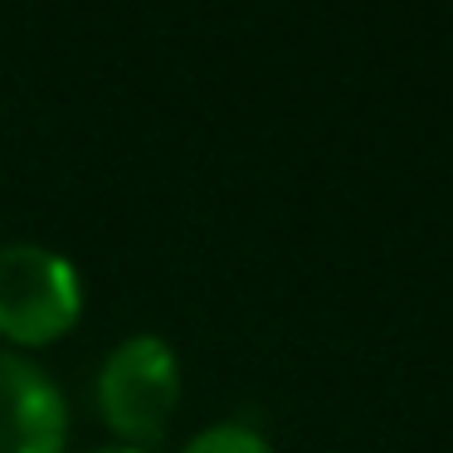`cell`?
Returning a JSON list of instances; mask_svg holds the SVG:
<instances>
[{
	"label": "cell",
	"mask_w": 453,
	"mask_h": 453,
	"mask_svg": "<svg viewBox=\"0 0 453 453\" xmlns=\"http://www.w3.org/2000/svg\"><path fill=\"white\" fill-rule=\"evenodd\" d=\"M83 307L79 268L50 244L15 239L0 244V332L11 342L40 346L69 332Z\"/></svg>",
	"instance_id": "2"
},
{
	"label": "cell",
	"mask_w": 453,
	"mask_h": 453,
	"mask_svg": "<svg viewBox=\"0 0 453 453\" xmlns=\"http://www.w3.org/2000/svg\"><path fill=\"white\" fill-rule=\"evenodd\" d=\"M93 453H142V449H127V443H112V449H93Z\"/></svg>",
	"instance_id": "5"
},
{
	"label": "cell",
	"mask_w": 453,
	"mask_h": 453,
	"mask_svg": "<svg viewBox=\"0 0 453 453\" xmlns=\"http://www.w3.org/2000/svg\"><path fill=\"white\" fill-rule=\"evenodd\" d=\"M180 453H273V443H268L258 429H249V424L225 419V424H210V429H200Z\"/></svg>",
	"instance_id": "4"
},
{
	"label": "cell",
	"mask_w": 453,
	"mask_h": 453,
	"mask_svg": "<svg viewBox=\"0 0 453 453\" xmlns=\"http://www.w3.org/2000/svg\"><path fill=\"white\" fill-rule=\"evenodd\" d=\"M69 404L40 361L0 346V453H64Z\"/></svg>",
	"instance_id": "3"
},
{
	"label": "cell",
	"mask_w": 453,
	"mask_h": 453,
	"mask_svg": "<svg viewBox=\"0 0 453 453\" xmlns=\"http://www.w3.org/2000/svg\"><path fill=\"white\" fill-rule=\"evenodd\" d=\"M180 400L176 346L157 332H132L98 365V410L127 449L157 443Z\"/></svg>",
	"instance_id": "1"
}]
</instances>
